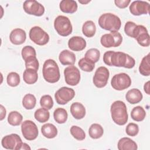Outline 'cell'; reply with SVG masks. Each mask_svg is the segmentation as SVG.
<instances>
[{"label": "cell", "instance_id": "obj_4", "mask_svg": "<svg viewBox=\"0 0 150 150\" xmlns=\"http://www.w3.org/2000/svg\"><path fill=\"white\" fill-rule=\"evenodd\" d=\"M98 22L102 29L110 32H118L121 26V21L120 18L112 13L102 14L100 16Z\"/></svg>", "mask_w": 150, "mask_h": 150}, {"label": "cell", "instance_id": "obj_24", "mask_svg": "<svg viewBox=\"0 0 150 150\" xmlns=\"http://www.w3.org/2000/svg\"><path fill=\"white\" fill-rule=\"evenodd\" d=\"M41 132L45 137L52 139L57 136V129L53 124L47 123L42 126Z\"/></svg>", "mask_w": 150, "mask_h": 150}, {"label": "cell", "instance_id": "obj_39", "mask_svg": "<svg viewBox=\"0 0 150 150\" xmlns=\"http://www.w3.org/2000/svg\"><path fill=\"white\" fill-rule=\"evenodd\" d=\"M40 105L42 108L47 110H50L53 106V101L50 95L46 94L41 97L40 100Z\"/></svg>", "mask_w": 150, "mask_h": 150}, {"label": "cell", "instance_id": "obj_40", "mask_svg": "<svg viewBox=\"0 0 150 150\" xmlns=\"http://www.w3.org/2000/svg\"><path fill=\"white\" fill-rule=\"evenodd\" d=\"M26 69H32L35 70H38L39 63L36 56L32 57L25 60Z\"/></svg>", "mask_w": 150, "mask_h": 150}, {"label": "cell", "instance_id": "obj_37", "mask_svg": "<svg viewBox=\"0 0 150 150\" xmlns=\"http://www.w3.org/2000/svg\"><path fill=\"white\" fill-rule=\"evenodd\" d=\"M6 81L9 86L16 87L20 83V76L19 74L16 72H11L7 76Z\"/></svg>", "mask_w": 150, "mask_h": 150}, {"label": "cell", "instance_id": "obj_3", "mask_svg": "<svg viewBox=\"0 0 150 150\" xmlns=\"http://www.w3.org/2000/svg\"><path fill=\"white\" fill-rule=\"evenodd\" d=\"M42 74L45 81L50 83L57 82L60 77L59 66L57 63L51 59H47L44 62Z\"/></svg>", "mask_w": 150, "mask_h": 150}, {"label": "cell", "instance_id": "obj_34", "mask_svg": "<svg viewBox=\"0 0 150 150\" xmlns=\"http://www.w3.org/2000/svg\"><path fill=\"white\" fill-rule=\"evenodd\" d=\"M80 68L86 72L92 71L95 67V63L85 57L81 58L78 62Z\"/></svg>", "mask_w": 150, "mask_h": 150}, {"label": "cell", "instance_id": "obj_1", "mask_svg": "<svg viewBox=\"0 0 150 150\" xmlns=\"http://www.w3.org/2000/svg\"><path fill=\"white\" fill-rule=\"evenodd\" d=\"M103 62L109 66L123 67L132 69L135 64V59L129 54L122 52L107 51L103 55Z\"/></svg>", "mask_w": 150, "mask_h": 150}, {"label": "cell", "instance_id": "obj_47", "mask_svg": "<svg viewBox=\"0 0 150 150\" xmlns=\"http://www.w3.org/2000/svg\"><path fill=\"white\" fill-rule=\"evenodd\" d=\"M79 2L80 3V4H83V5H84V4H88V3H89L90 2V1H84V0H79Z\"/></svg>", "mask_w": 150, "mask_h": 150}, {"label": "cell", "instance_id": "obj_12", "mask_svg": "<svg viewBox=\"0 0 150 150\" xmlns=\"http://www.w3.org/2000/svg\"><path fill=\"white\" fill-rule=\"evenodd\" d=\"M23 142L21 137L16 134H11L4 137L1 141L3 148L7 149L20 150Z\"/></svg>", "mask_w": 150, "mask_h": 150}, {"label": "cell", "instance_id": "obj_8", "mask_svg": "<svg viewBox=\"0 0 150 150\" xmlns=\"http://www.w3.org/2000/svg\"><path fill=\"white\" fill-rule=\"evenodd\" d=\"M137 40L138 43L143 47H148L150 45V38L146 28L141 25H137L132 31V37Z\"/></svg>", "mask_w": 150, "mask_h": 150}, {"label": "cell", "instance_id": "obj_44", "mask_svg": "<svg viewBox=\"0 0 150 150\" xmlns=\"http://www.w3.org/2000/svg\"><path fill=\"white\" fill-rule=\"evenodd\" d=\"M1 120H3L4 119V118L6 116V111L5 108L2 105H1Z\"/></svg>", "mask_w": 150, "mask_h": 150}, {"label": "cell", "instance_id": "obj_36", "mask_svg": "<svg viewBox=\"0 0 150 150\" xmlns=\"http://www.w3.org/2000/svg\"><path fill=\"white\" fill-rule=\"evenodd\" d=\"M100 57V51L96 48H91L88 49L85 53L84 57L93 62L94 63H97Z\"/></svg>", "mask_w": 150, "mask_h": 150}, {"label": "cell", "instance_id": "obj_22", "mask_svg": "<svg viewBox=\"0 0 150 150\" xmlns=\"http://www.w3.org/2000/svg\"><path fill=\"white\" fill-rule=\"evenodd\" d=\"M59 8L61 11L66 13H73L77 10V4L73 0H62L60 2Z\"/></svg>", "mask_w": 150, "mask_h": 150}, {"label": "cell", "instance_id": "obj_18", "mask_svg": "<svg viewBox=\"0 0 150 150\" xmlns=\"http://www.w3.org/2000/svg\"><path fill=\"white\" fill-rule=\"evenodd\" d=\"M68 46L70 50L73 51H81L86 48V42L85 39L81 36H72L68 41Z\"/></svg>", "mask_w": 150, "mask_h": 150}, {"label": "cell", "instance_id": "obj_29", "mask_svg": "<svg viewBox=\"0 0 150 150\" xmlns=\"http://www.w3.org/2000/svg\"><path fill=\"white\" fill-rule=\"evenodd\" d=\"M146 116V112L141 106H136L132 108L131 112V117L135 121H142Z\"/></svg>", "mask_w": 150, "mask_h": 150}, {"label": "cell", "instance_id": "obj_11", "mask_svg": "<svg viewBox=\"0 0 150 150\" xmlns=\"http://www.w3.org/2000/svg\"><path fill=\"white\" fill-rule=\"evenodd\" d=\"M110 77L108 69L104 66H100L97 69L93 78V84L97 88L104 87Z\"/></svg>", "mask_w": 150, "mask_h": 150}, {"label": "cell", "instance_id": "obj_26", "mask_svg": "<svg viewBox=\"0 0 150 150\" xmlns=\"http://www.w3.org/2000/svg\"><path fill=\"white\" fill-rule=\"evenodd\" d=\"M96 32V26L92 21H87L82 26V32L87 38H91L94 36Z\"/></svg>", "mask_w": 150, "mask_h": 150}, {"label": "cell", "instance_id": "obj_42", "mask_svg": "<svg viewBox=\"0 0 150 150\" xmlns=\"http://www.w3.org/2000/svg\"><path fill=\"white\" fill-rule=\"evenodd\" d=\"M136 23L132 21H128L125 23L124 26V32L129 37H132V31L136 26Z\"/></svg>", "mask_w": 150, "mask_h": 150}, {"label": "cell", "instance_id": "obj_28", "mask_svg": "<svg viewBox=\"0 0 150 150\" xmlns=\"http://www.w3.org/2000/svg\"><path fill=\"white\" fill-rule=\"evenodd\" d=\"M68 117L67 111L63 108H57L53 112V118L58 124H64Z\"/></svg>", "mask_w": 150, "mask_h": 150}, {"label": "cell", "instance_id": "obj_7", "mask_svg": "<svg viewBox=\"0 0 150 150\" xmlns=\"http://www.w3.org/2000/svg\"><path fill=\"white\" fill-rule=\"evenodd\" d=\"M29 36L30 39L38 45H45L49 41V35L38 26H33L30 29Z\"/></svg>", "mask_w": 150, "mask_h": 150}, {"label": "cell", "instance_id": "obj_9", "mask_svg": "<svg viewBox=\"0 0 150 150\" xmlns=\"http://www.w3.org/2000/svg\"><path fill=\"white\" fill-rule=\"evenodd\" d=\"M131 84L130 77L125 73H120L115 74L111 81L112 87L118 91L124 90L128 88Z\"/></svg>", "mask_w": 150, "mask_h": 150}, {"label": "cell", "instance_id": "obj_5", "mask_svg": "<svg viewBox=\"0 0 150 150\" xmlns=\"http://www.w3.org/2000/svg\"><path fill=\"white\" fill-rule=\"evenodd\" d=\"M54 27L57 33L62 36H67L73 30V27L69 18L59 15L54 21Z\"/></svg>", "mask_w": 150, "mask_h": 150}, {"label": "cell", "instance_id": "obj_6", "mask_svg": "<svg viewBox=\"0 0 150 150\" xmlns=\"http://www.w3.org/2000/svg\"><path fill=\"white\" fill-rule=\"evenodd\" d=\"M122 42V37L120 33L117 31L111 32L101 36L100 43L101 45L106 48L115 47L121 45Z\"/></svg>", "mask_w": 150, "mask_h": 150}, {"label": "cell", "instance_id": "obj_16", "mask_svg": "<svg viewBox=\"0 0 150 150\" xmlns=\"http://www.w3.org/2000/svg\"><path fill=\"white\" fill-rule=\"evenodd\" d=\"M129 12L134 16H139L144 14H148L150 9V5L148 2L142 1H133L129 7Z\"/></svg>", "mask_w": 150, "mask_h": 150}, {"label": "cell", "instance_id": "obj_14", "mask_svg": "<svg viewBox=\"0 0 150 150\" xmlns=\"http://www.w3.org/2000/svg\"><path fill=\"white\" fill-rule=\"evenodd\" d=\"M64 76L66 83L71 86H76L80 80V70L73 65L69 66L64 69Z\"/></svg>", "mask_w": 150, "mask_h": 150}, {"label": "cell", "instance_id": "obj_23", "mask_svg": "<svg viewBox=\"0 0 150 150\" xmlns=\"http://www.w3.org/2000/svg\"><path fill=\"white\" fill-rule=\"evenodd\" d=\"M117 147L119 150H137L138 148L136 142L128 137L121 138L118 142Z\"/></svg>", "mask_w": 150, "mask_h": 150}, {"label": "cell", "instance_id": "obj_38", "mask_svg": "<svg viewBox=\"0 0 150 150\" xmlns=\"http://www.w3.org/2000/svg\"><path fill=\"white\" fill-rule=\"evenodd\" d=\"M21 54L22 59L25 61L28 58L36 56V52L35 49L32 46H25L22 49Z\"/></svg>", "mask_w": 150, "mask_h": 150}, {"label": "cell", "instance_id": "obj_20", "mask_svg": "<svg viewBox=\"0 0 150 150\" xmlns=\"http://www.w3.org/2000/svg\"><path fill=\"white\" fill-rule=\"evenodd\" d=\"M70 112L75 119L81 120L86 115V108L81 103L75 102L70 106Z\"/></svg>", "mask_w": 150, "mask_h": 150}, {"label": "cell", "instance_id": "obj_45", "mask_svg": "<svg viewBox=\"0 0 150 150\" xmlns=\"http://www.w3.org/2000/svg\"><path fill=\"white\" fill-rule=\"evenodd\" d=\"M144 91L148 94L149 95V81H148L144 84Z\"/></svg>", "mask_w": 150, "mask_h": 150}, {"label": "cell", "instance_id": "obj_30", "mask_svg": "<svg viewBox=\"0 0 150 150\" xmlns=\"http://www.w3.org/2000/svg\"><path fill=\"white\" fill-rule=\"evenodd\" d=\"M139 71L141 74L144 76H149L150 74L149 54L144 56L139 66Z\"/></svg>", "mask_w": 150, "mask_h": 150}, {"label": "cell", "instance_id": "obj_17", "mask_svg": "<svg viewBox=\"0 0 150 150\" xmlns=\"http://www.w3.org/2000/svg\"><path fill=\"white\" fill-rule=\"evenodd\" d=\"M26 39V32L21 28H16L11 31L9 35L11 42L15 45L23 44Z\"/></svg>", "mask_w": 150, "mask_h": 150}, {"label": "cell", "instance_id": "obj_32", "mask_svg": "<svg viewBox=\"0 0 150 150\" xmlns=\"http://www.w3.org/2000/svg\"><path fill=\"white\" fill-rule=\"evenodd\" d=\"M23 120V116L21 113L16 111L10 112L8 116V122L12 126L19 125Z\"/></svg>", "mask_w": 150, "mask_h": 150}, {"label": "cell", "instance_id": "obj_21", "mask_svg": "<svg viewBox=\"0 0 150 150\" xmlns=\"http://www.w3.org/2000/svg\"><path fill=\"white\" fill-rule=\"evenodd\" d=\"M142 98V94L138 88H132L128 90L125 94L127 101L131 104H135L139 103Z\"/></svg>", "mask_w": 150, "mask_h": 150}, {"label": "cell", "instance_id": "obj_25", "mask_svg": "<svg viewBox=\"0 0 150 150\" xmlns=\"http://www.w3.org/2000/svg\"><path fill=\"white\" fill-rule=\"evenodd\" d=\"M38 71L32 69H26L23 73V81L28 84L35 83L38 79Z\"/></svg>", "mask_w": 150, "mask_h": 150}, {"label": "cell", "instance_id": "obj_43", "mask_svg": "<svg viewBox=\"0 0 150 150\" xmlns=\"http://www.w3.org/2000/svg\"><path fill=\"white\" fill-rule=\"evenodd\" d=\"M130 2H131L130 0H115V1H114V3H115V5L121 9L127 8Z\"/></svg>", "mask_w": 150, "mask_h": 150}, {"label": "cell", "instance_id": "obj_10", "mask_svg": "<svg viewBox=\"0 0 150 150\" xmlns=\"http://www.w3.org/2000/svg\"><path fill=\"white\" fill-rule=\"evenodd\" d=\"M21 131L23 137L28 141H33L38 136V128L31 120H25L21 124Z\"/></svg>", "mask_w": 150, "mask_h": 150}, {"label": "cell", "instance_id": "obj_46", "mask_svg": "<svg viewBox=\"0 0 150 150\" xmlns=\"http://www.w3.org/2000/svg\"><path fill=\"white\" fill-rule=\"evenodd\" d=\"M21 149H26V150L29 149V150H30V149H31V148H30V147L29 146V145H28V144H26V143L23 142Z\"/></svg>", "mask_w": 150, "mask_h": 150}, {"label": "cell", "instance_id": "obj_15", "mask_svg": "<svg viewBox=\"0 0 150 150\" xmlns=\"http://www.w3.org/2000/svg\"><path fill=\"white\" fill-rule=\"evenodd\" d=\"M24 11L29 15L41 16L45 13L44 6L35 0L25 1L23 4Z\"/></svg>", "mask_w": 150, "mask_h": 150}, {"label": "cell", "instance_id": "obj_35", "mask_svg": "<svg viewBox=\"0 0 150 150\" xmlns=\"http://www.w3.org/2000/svg\"><path fill=\"white\" fill-rule=\"evenodd\" d=\"M70 134L74 138L76 139L79 141L84 140L86 138V134L84 130L76 125H73L71 127L70 129Z\"/></svg>", "mask_w": 150, "mask_h": 150}, {"label": "cell", "instance_id": "obj_2", "mask_svg": "<svg viewBox=\"0 0 150 150\" xmlns=\"http://www.w3.org/2000/svg\"><path fill=\"white\" fill-rule=\"evenodd\" d=\"M111 118L113 121L118 125H125L128 119L127 106L121 101L117 100L112 103L110 107Z\"/></svg>", "mask_w": 150, "mask_h": 150}, {"label": "cell", "instance_id": "obj_31", "mask_svg": "<svg viewBox=\"0 0 150 150\" xmlns=\"http://www.w3.org/2000/svg\"><path fill=\"white\" fill-rule=\"evenodd\" d=\"M34 117L36 121L40 123H43L49 120L50 113L48 110L44 108H40L36 110L34 113Z\"/></svg>", "mask_w": 150, "mask_h": 150}, {"label": "cell", "instance_id": "obj_19", "mask_svg": "<svg viewBox=\"0 0 150 150\" xmlns=\"http://www.w3.org/2000/svg\"><path fill=\"white\" fill-rule=\"evenodd\" d=\"M59 59L62 64L71 66L76 62V55L73 52L65 49L60 53Z\"/></svg>", "mask_w": 150, "mask_h": 150}, {"label": "cell", "instance_id": "obj_27", "mask_svg": "<svg viewBox=\"0 0 150 150\" xmlns=\"http://www.w3.org/2000/svg\"><path fill=\"white\" fill-rule=\"evenodd\" d=\"M103 134L104 129L103 127L97 123L91 124L88 129L89 136L93 139H98L103 136Z\"/></svg>", "mask_w": 150, "mask_h": 150}, {"label": "cell", "instance_id": "obj_33", "mask_svg": "<svg viewBox=\"0 0 150 150\" xmlns=\"http://www.w3.org/2000/svg\"><path fill=\"white\" fill-rule=\"evenodd\" d=\"M36 104V98L34 95L28 93L22 99V105L26 110L33 109Z\"/></svg>", "mask_w": 150, "mask_h": 150}, {"label": "cell", "instance_id": "obj_41", "mask_svg": "<svg viewBox=\"0 0 150 150\" xmlns=\"http://www.w3.org/2000/svg\"><path fill=\"white\" fill-rule=\"evenodd\" d=\"M125 132L128 135L135 137L138 134L139 127L135 123L130 122L127 125L125 128Z\"/></svg>", "mask_w": 150, "mask_h": 150}, {"label": "cell", "instance_id": "obj_13", "mask_svg": "<svg viewBox=\"0 0 150 150\" xmlns=\"http://www.w3.org/2000/svg\"><path fill=\"white\" fill-rule=\"evenodd\" d=\"M74 96L75 91L73 88L62 87L56 91L54 94V98L58 104L64 105L71 101Z\"/></svg>", "mask_w": 150, "mask_h": 150}]
</instances>
